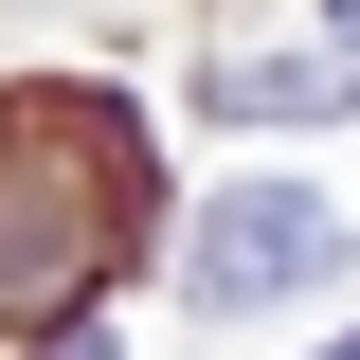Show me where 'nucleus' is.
Segmentation results:
<instances>
[{"label": "nucleus", "instance_id": "6", "mask_svg": "<svg viewBox=\"0 0 360 360\" xmlns=\"http://www.w3.org/2000/svg\"><path fill=\"white\" fill-rule=\"evenodd\" d=\"M324 360H360V342H324Z\"/></svg>", "mask_w": 360, "mask_h": 360}, {"label": "nucleus", "instance_id": "4", "mask_svg": "<svg viewBox=\"0 0 360 360\" xmlns=\"http://www.w3.org/2000/svg\"><path fill=\"white\" fill-rule=\"evenodd\" d=\"M54 360H108V342H90V324H72V342H54Z\"/></svg>", "mask_w": 360, "mask_h": 360}, {"label": "nucleus", "instance_id": "5", "mask_svg": "<svg viewBox=\"0 0 360 360\" xmlns=\"http://www.w3.org/2000/svg\"><path fill=\"white\" fill-rule=\"evenodd\" d=\"M342 37H360V0H342Z\"/></svg>", "mask_w": 360, "mask_h": 360}, {"label": "nucleus", "instance_id": "1", "mask_svg": "<svg viewBox=\"0 0 360 360\" xmlns=\"http://www.w3.org/2000/svg\"><path fill=\"white\" fill-rule=\"evenodd\" d=\"M162 217V162H144V108L127 90H0V324H54L72 342L90 288L144 252Z\"/></svg>", "mask_w": 360, "mask_h": 360}, {"label": "nucleus", "instance_id": "2", "mask_svg": "<svg viewBox=\"0 0 360 360\" xmlns=\"http://www.w3.org/2000/svg\"><path fill=\"white\" fill-rule=\"evenodd\" d=\"M342 252V217H324L307 180H252V198H217V217H198V307H270V288H307V270Z\"/></svg>", "mask_w": 360, "mask_h": 360}, {"label": "nucleus", "instance_id": "3", "mask_svg": "<svg viewBox=\"0 0 360 360\" xmlns=\"http://www.w3.org/2000/svg\"><path fill=\"white\" fill-rule=\"evenodd\" d=\"M217 108H234V127H324V108H360V37L324 18L307 54H234V72H217Z\"/></svg>", "mask_w": 360, "mask_h": 360}]
</instances>
